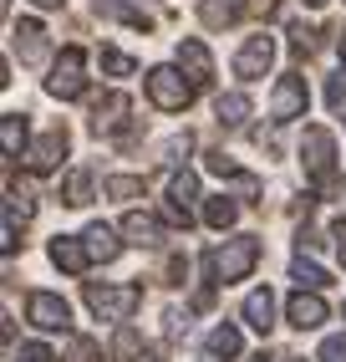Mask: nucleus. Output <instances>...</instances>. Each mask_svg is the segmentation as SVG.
Segmentation results:
<instances>
[{"instance_id":"nucleus-1","label":"nucleus","mask_w":346,"mask_h":362,"mask_svg":"<svg viewBox=\"0 0 346 362\" xmlns=\"http://www.w3.org/2000/svg\"><path fill=\"white\" fill-rule=\"evenodd\" d=\"M255 260H260V240L255 235H239V240H225L219 250H209V260H204V271L214 276V281H244L255 271Z\"/></svg>"},{"instance_id":"nucleus-2","label":"nucleus","mask_w":346,"mask_h":362,"mask_svg":"<svg viewBox=\"0 0 346 362\" xmlns=\"http://www.w3.org/2000/svg\"><path fill=\"white\" fill-rule=\"evenodd\" d=\"M148 98L163 112H184L193 103V82H184V71H173V66H153L148 71Z\"/></svg>"},{"instance_id":"nucleus-3","label":"nucleus","mask_w":346,"mask_h":362,"mask_svg":"<svg viewBox=\"0 0 346 362\" xmlns=\"http://www.w3.org/2000/svg\"><path fill=\"white\" fill-rule=\"evenodd\" d=\"M82 66H87V52H82V46H66V52L56 57V66H52V77H46V92H52V98H61V103L82 98V87H87Z\"/></svg>"},{"instance_id":"nucleus-4","label":"nucleus","mask_w":346,"mask_h":362,"mask_svg":"<svg viewBox=\"0 0 346 362\" xmlns=\"http://www.w3.org/2000/svg\"><path fill=\"white\" fill-rule=\"evenodd\" d=\"M138 286H87V306L97 311V317H107V322H128L133 311H138Z\"/></svg>"},{"instance_id":"nucleus-5","label":"nucleus","mask_w":346,"mask_h":362,"mask_svg":"<svg viewBox=\"0 0 346 362\" xmlns=\"http://www.w3.org/2000/svg\"><path fill=\"white\" fill-rule=\"evenodd\" d=\"M301 163L311 179H331V163H336V138L326 128H306L301 138Z\"/></svg>"},{"instance_id":"nucleus-6","label":"nucleus","mask_w":346,"mask_h":362,"mask_svg":"<svg viewBox=\"0 0 346 362\" xmlns=\"http://www.w3.org/2000/svg\"><path fill=\"white\" fill-rule=\"evenodd\" d=\"M301 112H306V77L301 71H285L275 82V98H270V117L275 123H295Z\"/></svg>"},{"instance_id":"nucleus-7","label":"nucleus","mask_w":346,"mask_h":362,"mask_svg":"<svg viewBox=\"0 0 346 362\" xmlns=\"http://www.w3.org/2000/svg\"><path fill=\"white\" fill-rule=\"evenodd\" d=\"M270 62H275V36H250L239 46V57H234V71L244 82H255V77L270 71Z\"/></svg>"},{"instance_id":"nucleus-8","label":"nucleus","mask_w":346,"mask_h":362,"mask_svg":"<svg viewBox=\"0 0 346 362\" xmlns=\"http://www.w3.org/2000/svg\"><path fill=\"white\" fill-rule=\"evenodd\" d=\"M26 317H31V327H41V332H61V327L71 322V311H66V301L52 296V291H31V296H26Z\"/></svg>"},{"instance_id":"nucleus-9","label":"nucleus","mask_w":346,"mask_h":362,"mask_svg":"<svg viewBox=\"0 0 346 362\" xmlns=\"http://www.w3.org/2000/svg\"><path fill=\"white\" fill-rule=\"evenodd\" d=\"M61 153H66V133L61 128H52L41 143H31V153H26V168L31 174H52V168L61 163Z\"/></svg>"},{"instance_id":"nucleus-10","label":"nucleus","mask_w":346,"mask_h":362,"mask_svg":"<svg viewBox=\"0 0 346 362\" xmlns=\"http://www.w3.org/2000/svg\"><path fill=\"white\" fill-rule=\"evenodd\" d=\"M179 66L189 71V77H193V87H204L209 77H214V57H209V46L204 41H179Z\"/></svg>"},{"instance_id":"nucleus-11","label":"nucleus","mask_w":346,"mask_h":362,"mask_svg":"<svg viewBox=\"0 0 346 362\" xmlns=\"http://www.w3.org/2000/svg\"><path fill=\"white\" fill-rule=\"evenodd\" d=\"M87 260H92V255H87L82 240H71V235H56V240H52V265H61L66 276H82Z\"/></svg>"},{"instance_id":"nucleus-12","label":"nucleus","mask_w":346,"mask_h":362,"mask_svg":"<svg viewBox=\"0 0 346 362\" xmlns=\"http://www.w3.org/2000/svg\"><path fill=\"white\" fill-rule=\"evenodd\" d=\"M321 322H326V301H321L316 291H295V296H290V327L311 332V327H321Z\"/></svg>"},{"instance_id":"nucleus-13","label":"nucleus","mask_w":346,"mask_h":362,"mask_svg":"<svg viewBox=\"0 0 346 362\" xmlns=\"http://www.w3.org/2000/svg\"><path fill=\"white\" fill-rule=\"evenodd\" d=\"M244 322H250L260 337H270V327H275V296H270V286L244 296Z\"/></svg>"},{"instance_id":"nucleus-14","label":"nucleus","mask_w":346,"mask_h":362,"mask_svg":"<svg viewBox=\"0 0 346 362\" xmlns=\"http://www.w3.org/2000/svg\"><path fill=\"white\" fill-rule=\"evenodd\" d=\"M128 107H133V103L122 98V92H107V98L92 107V128H97V133H112V128H122V117H128Z\"/></svg>"},{"instance_id":"nucleus-15","label":"nucleus","mask_w":346,"mask_h":362,"mask_svg":"<svg viewBox=\"0 0 346 362\" xmlns=\"http://www.w3.org/2000/svg\"><path fill=\"white\" fill-rule=\"evenodd\" d=\"M82 245H87V255H92V260H102V265L122 255V245H117V235H112L107 225H87V235H82Z\"/></svg>"},{"instance_id":"nucleus-16","label":"nucleus","mask_w":346,"mask_h":362,"mask_svg":"<svg viewBox=\"0 0 346 362\" xmlns=\"http://www.w3.org/2000/svg\"><path fill=\"white\" fill-rule=\"evenodd\" d=\"M0 148H6V158L31 153V148H26V117H20V112H6V117H0Z\"/></svg>"},{"instance_id":"nucleus-17","label":"nucleus","mask_w":346,"mask_h":362,"mask_svg":"<svg viewBox=\"0 0 346 362\" xmlns=\"http://www.w3.org/2000/svg\"><path fill=\"white\" fill-rule=\"evenodd\" d=\"M122 235H128V245H143V250H153L163 240L158 220H148V214H128V220H122Z\"/></svg>"},{"instance_id":"nucleus-18","label":"nucleus","mask_w":346,"mask_h":362,"mask_svg":"<svg viewBox=\"0 0 346 362\" xmlns=\"http://www.w3.org/2000/svg\"><path fill=\"white\" fill-rule=\"evenodd\" d=\"M41 36H46L41 21H20V26H16V46H20V57H26V62H41L46 57V41Z\"/></svg>"},{"instance_id":"nucleus-19","label":"nucleus","mask_w":346,"mask_h":362,"mask_svg":"<svg viewBox=\"0 0 346 362\" xmlns=\"http://www.w3.org/2000/svg\"><path fill=\"white\" fill-rule=\"evenodd\" d=\"M214 112H219V123H225V128H239L244 117H250V98H244V92H225V98L214 103Z\"/></svg>"},{"instance_id":"nucleus-20","label":"nucleus","mask_w":346,"mask_h":362,"mask_svg":"<svg viewBox=\"0 0 346 362\" xmlns=\"http://www.w3.org/2000/svg\"><path fill=\"white\" fill-rule=\"evenodd\" d=\"M239 220V204L229 199V194H219V199H209L204 204V225H214V230H229Z\"/></svg>"},{"instance_id":"nucleus-21","label":"nucleus","mask_w":346,"mask_h":362,"mask_svg":"<svg viewBox=\"0 0 346 362\" xmlns=\"http://www.w3.org/2000/svg\"><path fill=\"white\" fill-rule=\"evenodd\" d=\"M204 347H209V357H239V332L234 327H214Z\"/></svg>"},{"instance_id":"nucleus-22","label":"nucleus","mask_w":346,"mask_h":362,"mask_svg":"<svg viewBox=\"0 0 346 362\" xmlns=\"http://www.w3.org/2000/svg\"><path fill=\"white\" fill-rule=\"evenodd\" d=\"M290 271H295V281H301V291H306V286H311V291H321V286H331V276L321 271L316 260H306V255H295V265H290Z\"/></svg>"},{"instance_id":"nucleus-23","label":"nucleus","mask_w":346,"mask_h":362,"mask_svg":"<svg viewBox=\"0 0 346 362\" xmlns=\"http://www.w3.org/2000/svg\"><path fill=\"white\" fill-rule=\"evenodd\" d=\"M102 194H107V199H143V179L112 174V179H102Z\"/></svg>"},{"instance_id":"nucleus-24","label":"nucleus","mask_w":346,"mask_h":362,"mask_svg":"<svg viewBox=\"0 0 346 362\" xmlns=\"http://www.w3.org/2000/svg\"><path fill=\"white\" fill-rule=\"evenodd\" d=\"M87 199H92V174H82V168H77V174H66V204L82 209Z\"/></svg>"},{"instance_id":"nucleus-25","label":"nucleus","mask_w":346,"mask_h":362,"mask_svg":"<svg viewBox=\"0 0 346 362\" xmlns=\"http://www.w3.org/2000/svg\"><path fill=\"white\" fill-rule=\"evenodd\" d=\"M61 362H102V347L92 342V337H71L66 342V357Z\"/></svg>"},{"instance_id":"nucleus-26","label":"nucleus","mask_w":346,"mask_h":362,"mask_svg":"<svg viewBox=\"0 0 346 362\" xmlns=\"http://www.w3.org/2000/svg\"><path fill=\"white\" fill-rule=\"evenodd\" d=\"M193 194H199V179H193L189 168H184V174H173V184H168V199H173V204H189Z\"/></svg>"},{"instance_id":"nucleus-27","label":"nucleus","mask_w":346,"mask_h":362,"mask_svg":"<svg viewBox=\"0 0 346 362\" xmlns=\"http://www.w3.org/2000/svg\"><path fill=\"white\" fill-rule=\"evenodd\" d=\"M234 16H239L234 0H204V21H209V26H229Z\"/></svg>"},{"instance_id":"nucleus-28","label":"nucleus","mask_w":346,"mask_h":362,"mask_svg":"<svg viewBox=\"0 0 346 362\" xmlns=\"http://www.w3.org/2000/svg\"><path fill=\"white\" fill-rule=\"evenodd\" d=\"M102 66L112 71V77H133V57H128V52H112V46L102 52Z\"/></svg>"},{"instance_id":"nucleus-29","label":"nucleus","mask_w":346,"mask_h":362,"mask_svg":"<svg viewBox=\"0 0 346 362\" xmlns=\"http://www.w3.org/2000/svg\"><path fill=\"white\" fill-rule=\"evenodd\" d=\"M163 220H168V225H179V230H189V225H193V214H189V204H173V199H168V204H163Z\"/></svg>"},{"instance_id":"nucleus-30","label":"nucleus","mask_w":346,"mask_h":362,"mask_svg":"<svg viewBox=\"0 0 346 362\" xmlns=\"http://www.w3.org/2000/svg\"><path fill=\"white\" fill-rule=\"evenodd\" d=\"M321 362H346V337H326L321 342Z\"/></svg>"},{"instance_id":"nucleus-31","label":"nucleus","mask_w":346,"mask_h":362,"mask_svg":"<svg viewBox=\"0 0 346 362\" xmlns=\"http://www.w3.org/2000/svg\"><path fill=\"white\" fill-rule=\"evenodd\" d=\"M20 362H52V347H41V342H26V347H20Z\"/></svg>"},{"instance_id":"nucleus-32","label":"nucleus","mask_w":346,"mask_h":362,"mask_svg":"<svg viewBox=\"0 0 346 362\" xmlns=\"http://www.w3.org/2000/svg\"><path fill=\"white\" fill-rule=\"evenodd\" d=\"M128 352H138V332L122 327V332H117V357H128Z\"/></svg>"},{"instance_id":"nucleus-33","label":"nucleus","mask_w":346,"mask_h":362,"mask_svg":"<svg viewBox=\"0 0 346 362\" xmlns=\"http://www.w3.org/2000/svg\"><path fill=\"white\" fill-rule=\"evenodd\" d=\"M204 163L214 168V174H234V158H225V153H204Z\"/></svg>"},{"instance_id":"nucleus-34","label":"nucleus","mask_w":346,"mask_h":362,"mask_svg":"<svg viewBox=\"0 0 346 362\" xmlns=\"http://www.w3.org/2000/svg\"><path fill=\"white\" fill-rule=\"evenodd\" d=\"M331 240H336V255H341V265H346V220L331 225Z\"/></svg>"},{"instance_id":"nucleus-35","label":"nucleus","mask_w":346,"mask_h":362,"mask_svg":"<svg viewBox=\"0 0 346 362\" xmlns=\"http://www.w3.org/2000/svg\"><path fill=\"white\" fill-rule=\"evenodd\" d=\"M326 98H331V107H341V103H346V82H341V77L331 82V92H326Z\"/></svg>"},{"instance_id":"nucleus-36","label":"nucleus","mask_w":346,"mask_h":362,"mask_svg":"<svg viewBox=\"0 0 346 362\" xmlns=\"http://www.w3.org/2000/svg\"><path fill=\"white\" fill-rule=\"evenodd\" d=\"M36 6H41V11H56V6H66V0H36Z\"/></svg>"},{"instance_id":"nucleus-37","label":"nucleus","mask_w":346,"mask_h":362,"mask_svg":"<svg viewBox=\"0 0 346 362\" xmlns=\"http://www.w3.org/2000/svg\"><path fill=\"white\" fill-rule=\"evenodd\" d=\"M138 362H158V357H153V352H143V357H138Z\"/></svg>"},{"instance_id":"nucleus-38","label":"nucleus","mask_w":346,"mask_h":362,"mask_svg":"<svg viewBox=\"0 0 346 362\" xmlns=\"http://www.w3.org/2000/svg\"><path fill=\"white\" fill-rule=\"evenodd\" d=\"M306 6H326V0H306Z\"/></svg>"},{"instance_id":"nucleus-39","label":"nucleus","mask_w":346,"mask_h":362,"mask_svg":"<svg viewBox=\"0 0 346 362\" xmlns=\"http://www.w3.org/2000/svg\"><path fill=\"white\" fill-rule=\"evenodd\" d=\"M280 362H301V357H280Z\"/></svg>"},{"instance_id":"nucleus-40","label":"nucleus","mask_w":346,"mask_h":362,"mask_svg":"<svg viewBox=\"0 0 346 362\" xmlns=\"http://www.w3.org/2000/svg\"><path fill=\"white\" fill-rule=\"evenodd\" d=\"M341 62H346V46H341Z\"/></svg>"},{"instance_id":"nucleus-41","label":"nucleus","mask_w":346,"mask_h":362,"mask_svg":"<svg viewBox=\"0 0 346 362\" xmlns=\"http://www.w3.org/2000/svg\"><path fill=\"white\" fill-rule=\"evenodd\" d=\"M250 362H265V357H250Z\"/></svg>"}]
</instances>
